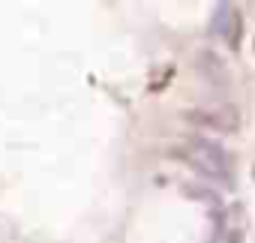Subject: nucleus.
Wrapping results in <instances>:
<instances>
[{"label": "nucleus", "mask_w": 255, "mask_h": 243, "mask_svg": "<svg viewBox=\"0 0 255 243\" xmlns=\"http://www.w3.org/2000/svg\"><path fill=\"white\" fill-rule=\"evenodd\" d=\"M177 153H180V159L189 162L198 174H204V177H210V180H219V183H225V186H234V183H231L228 156H225V150H222L219 144L192 135V138H186V141L177 147Z\"/></svg>", "instance_id": "1"}, {"label": "nucleus", "mask_w": 255, "mask_h": 243, "mask_svg": "<svg viewBox=\"0 0 255 243\" xmlns=\"http://www.w3.org/2000/svg\"><path fill=\"white\" fill-rule=\"evenodd\" d=\"M183 120L201 129H216V132H237L240 129V114L234 105H198L183 111Z\"/></svg>", "instance_id": "2"}, {"label": "nucleus", "mask_w": 255, "mask_h": 243, "mask_svg": "<svg viewBox=\"0 0 255 243\" xmlns=\"http://www.w3.org/2000/svg\"><path fill=\"white\" fill-rule=\"evenodd\" d=\"M198 69H201L204 75L216 78V81H225V78H228V75H225V66H222V60H219L213 51H204V54L198 57Z\"/></svg>", "instance_id": "3"}, {"label": "nucleus", "mask_w": 255, "mask_h": 243, "mask_svg": "<svg viewBox=\"0 0 255 243\" xmlns=\"http://www.w3.org/2000/svg\"><path fill=\"white\" fill-rule=\"evenodd\" d=\"M231 12H234V9L222 3V6H216V15H213V21H210V30H213L216 36H222V39H225L228 24H231Z\"/></svg>", "instance_id": "4"}, {"label": "nucleus", "mask_w": 255, "mask_h": 243, "mask_svg": "<svg viewBox=\"0 0 255 243\" xmlns=\"http://www.w3.org/2000/svg\"><path fill=\"white\" fill-rule=\"evenodd\" d=\"M240 36H243V21H240V12L234 9V12H231V24H228V30H225V42H228L231 51L240 48Z\"/></svg>", "instance_id": "5"}, {"label": "nucleus", "mask_w": 255, "mask_h": 243, "mask_svg": "<svg viewBox=\"0 0 255 243\" xmlns=\"http://www.w3.org/2000/svg\"><path fill=\"white\" fill-rule=\"evenodd\" d=\"M183 192L189 195V198H198V201H207L210 207H219L222 201H219V195L216 192H210L207 186H183Z\"/></svg>", "instance_id": "6"}]
</instances>
